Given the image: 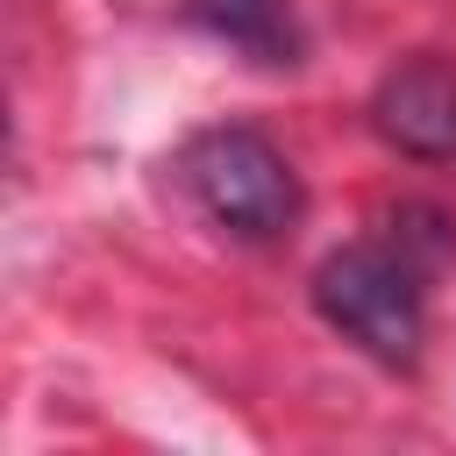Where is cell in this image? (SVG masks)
<instances>
[{
    "mask_svg": "<svg viewBox=\"0 0 456 456\" xmlns=\"http://www.w3.org/2000/svg\"><path fill=\"white\" fill-rule=\"evenodd\" d=\"M185 14L221 36L228 50L256 57V64H292L299 57V14L292 0H185Z\"/></svg>",
    "mask_w": 456,
    "mask_h": 456,
    "instance_id": "4",
    "label": "cell"
},
{
    "mask_svg": "<svg viewBox=\"0 0 456 456\" xmlns=\"http://www.w3.org/2000/svg\"><path fill=\"white\" fill-rule=\"evenodd\" d=\"M178 171H185L192 200L207 207V221H221L242 242H278L299 221V171L256 128H207V135H192Z\"/></svg>",
    "mask_w": 456,
    "mask_h": 456,
    "instance_id": "2",
    "label": "cell"
},
{
    "mask_svg": "<svg viewBox=\"0 0 456 456\" xmlns=\"http://www.w3.org/2000/svg\"><path fill=\"white\" fill-rule=\"evenodd\" d=\"M370 128L420 164H449L456 157V64L420 50L406 64H392L370 93Z\"/></svg>",
    "mask_w": 456,
    "mask_h": 456,
    "instance_id": "3",
    "label": "cell"
},
{
    "mask_svg": "<svg viewBox=\"0 0 456 456\" xmlns=\"http://www.w3.org/2000/svg\"><path fill=\"white\" fill-rule=\"evenodd\" d=\"M435 256H442V242L420 249V235L349 242L314 271V306L363 356L406 370V363H420V335H428V285L420 278H428Z\"/></svg>",
    "mask_w": 456,
    "mask_h": 456,
    "instance_id": "1",
    "label": "cell"
}]
</instances>
